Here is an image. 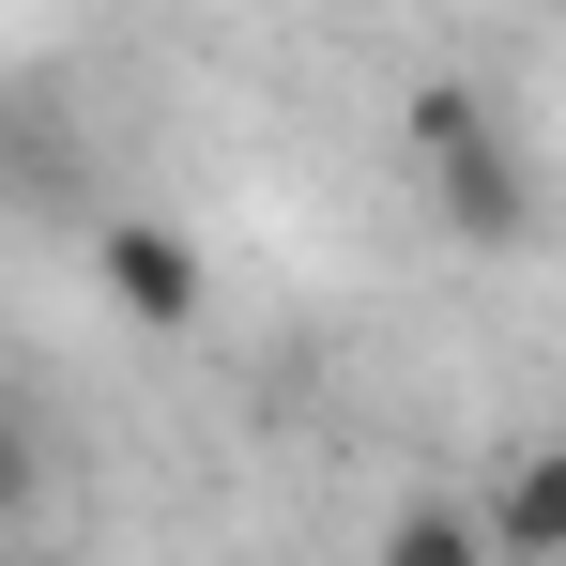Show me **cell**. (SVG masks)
I'll return each instance as SVG.
<instances>
[{"mask_svg": "<svg viewBox=\"0 0 566 566\" xmlns=\"http://www.w3.org/2000/svg\"><path fill=\"white\" fill-rule=\"evenodd\" d=\"M382 566H490V521H474V505H413V521L382 536Z\"/></svg>", "mask_w": 566, "mask_h": 566, "instance_id": "obj_4", "label": "cell"}, {"mask_svg": "<svg viewBox=\"0 0 566 566\" xmlns=\"http://www.w3.org/2000/svg\"><path fill=\"white\" fill-rule=\"evenodd\" d=\"M15 566H77V552H15Z\"/></svg>", "mask_w": 566, "mask_h": 566, "instance_id": "obj_6", "label": "cell"}, {"mask_svg": "<svg viewBox=\"0 0 566 566\" xmlns=\"http://www.w3.org/2000/svg\"><path fill=\"white\" fill-rule=\"evenodd\" d=\"M490 552H521V566H566V444H521V460L490 474Z\"/></svg>", "mask_w": 566, "mask_h": 566, "instance_id": "obj_3", "label": "cell"}, {"mask_svg": "<svg viewBox=\"0 0 566 566\" xmlns=\"http://www.w3.org/2000/svg\"><path fill=\"white\" fill-rule=\"evenodd\" d=\"M93 276H107V306H123V322H154V337H185L199 322V245L185 230H169V214H107V245H93Z\"/></svg>", "mask_w": 566, "mask_h": 566, "instance_id": "obj_2", "label": "cell"}, {"mask_svg": "<svg viewBox=\"0 0 566 566\" xmlns=\"http://www.w3.org/2000/svg\"><path fill=\"white\" fill-rule=\"evenodd\" d=\"M31 490H46V444H31V413H0V521H15Z\"/></svg>", "mask_w": 566, "mask_h": 566, "instance_id": "obj_5", "label": "cell"}, {"mask_svg": "<svg viewBox=\"0 0 566 566\" xmlns=\"http://www.w3.org/2000/svg\"><path fill=\"white\" fill-rule=\"evenodd\" d=\"M413 154H429L460 245H521V230H536V169H521V138H505L474 93H413Z\"/></svg>", "mask_w": 566, "mask_h": 566, "instance_id": "obj_1", "label": "cell"}]
</instances>
